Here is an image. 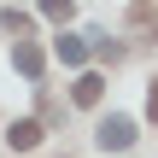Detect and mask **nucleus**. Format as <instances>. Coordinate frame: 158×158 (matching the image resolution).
<instances>
[{"instance_id": "f257e3e1", "label": "nucleus", "mask_w": 158, "mask_h": 158, "mask_svg": "<svg viewBox=\"0 0 158 158\" xmlns=\"http://www.w3.org/2000/svg\"><path fill=\"white\" fill-rule=\"evenodd\" d=\"M94 141H100L106 152H129V147H135V123H129V117H106Z\"/></svg>"}, {"instance_id": "f03ea898", "label": "nucleus", "mask_w": 158, "mask_h": 158, "mask_svg": "<svg viewBox=\"0 0 158 158\" xmlns=\"http://www.w3.org/2000/svg\"><path fill=\"white\" fill-rule=\"evenodd\" d=\"M6 147H12V152H29V147H41V123H35V117H18V123L6 129Z\"/></svg>"}, {"instance_id": "7ed1b4c3", "label": "nucleus", "mask_w": 158, "mask_h": 158, "mask_svg": "<svg viewBox=\"0 0 158 158\" xmlns=\"http://www.w3.org/2000/svg\"><path fill=\"white\" fill-rule=\"evenodd\" d=\"M53 59H59L64 70H82V64H88V47H82L76 35H59V41H53Z\"/></svg>"}, {"instance_id": "20e7f679", "label": "nucleus", "mask_w": 158, "mask_h": 158, "mask_svg": "<svg viewBox=\"0 0 158 158\" xmlns=\"http://www.w3.org/2000/svg\"><path fill=\"white\" fill-rule=\"evenodd\" d=\"M12 64H18V70H23V76H29V82H35V76H41V64H47V59H41V47H35V41H18V47H12Z\"/></svg>"}, {"instance_id": "39448f33", "label": "nucleus", "mask_w": 158, "mask_h": 158, "mask_svg": "<svg viewBox=\"0 0 158 158\" xmlns=\"http://www.w3.org/2000/svg\"><path fill=\"white\" fill-rule=\"evenodd\" d=\"M70 94H76V106H100V94H106V82H100V70H82Z\"/></svg>"}, {"instance_id": "423d86ee", "label": "nucleus", "mask_w": 158, "mask_h": 158, "mask_svg": "<svg viewBox=\"0 0 158 158\" xmlns=\"http://www.w3.org/2000/svg\"><path fill=\"white\" fill-rule=\"evenodd\" d=\"M0 23H6V29H23V23H29V12H18V6H6V12H0Z\"/></svg>"}, {"instance_id": "0eeeda50", "label": "nucleus", "mask_w": 158, "mask_h": 158, "mask_svg": "<svg viewBox=\"0 0 158 158\" xmlns=\"http://www.w3.org/2000/svg\"><path fill=\"white\" fill-rule=\"evenodd\" d=\"M147 117L158 123V82H152V94H147Z\"/></svg>"}]
</instances>
